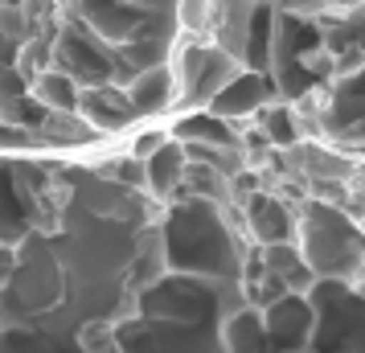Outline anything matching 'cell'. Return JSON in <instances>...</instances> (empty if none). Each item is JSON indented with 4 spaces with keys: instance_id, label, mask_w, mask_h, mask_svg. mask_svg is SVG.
<instances>
[{
    "instance_id": "obj_1",
    "label": "cell",
    "mask_w": 365,
    "mask_h": 353,
    "mask_svg": "<svg viewBox=\"0 0 365 353\" xmlns=\"http://www.w3.org/2000/svg\"><path fill=\"white\" fill-rule=\"evenodd\" d=\"M156 235L165 263L181 275H210L222 284H238L247 263V242L238 238V226L226 222L222 205L185 198L165 214V226Z\"/></svg>"
},
{
    "instance_id": "obj_2",
    "label": "cell",
    "mask_w": 365,
    "mask_h": 353,
    "mask_svg": "<svg viewBox=\"0 0 365 353\" xmlns=\"http://www.w3.org/2000/svg\"><path fill=\"white\" fill-rule=\"evenodd\" d=\"M296 251L304 255L312 275H324V280L336 275L341 284H353L365 255V230L341 205L304 202L296 218Z\"/></svg>"
},
{
    "instance_id": "obj_3",
    "label": "cell",
    "mask_w": 365,
    "mask_h": 353,
    "mask_svg": "<svg viewBox=\"0 0 365 353\" xmlns=\"http://www.w3.org/2000/svg\"><path fill=\"white\" fill-rule=\"evenodd\" d=\"M267 103H275V86H271V78L267 74H259V70H238L230 83L217 91L214 99H210V116L226 119V123H234V128H242V123H250V119L263 111Z\"/></svg>"
},
{
    "instance_id": "obj_4",
    "label": "cell",
    "mask_w": 365,
    "mask_h": 353,
    "mask_svg": "<svg viewBox=\"0 0 365 353\" xmlns=\"http://www.w3.org/2000/svg\"><path fill=\"white\" fill-rule=\"evenodd\" d=\"M238 222L247 226V235L259 247H275V242H296V214L283 205V198L255 189L247 202L238 205Z\"/></svg>"
},
{
    "instance_id": "obj_5",
    "label": "cell",
    "mask_w": 365,
    "mask_h": 353,
    "mask_svg": "<svg viewBox=\"0 0 365 353\" xmlns=\"http://www.w3.org/2000/svg\"><path fill=\"white\" fill-rule=\"evenodd\" d=\"M123 99L132 107L135 119H165L177 111V83H173V66H152V70H140L123 83Z\"/></svg>"
},
{
    "instance_id": "obj_6",
    "label": "cell",
    "mask_w": 365,
    "mask_h": 353,
    "mask_svg": "<svg viewBox=\"0 0 365 353\" xmlns=\"http://www.w3.org/2000/svg\"><path fill=\"white\" fill-rule=\"evenodd\" d=\"M78 116H83L99 135H119V132H128V128L140 123V119L132 116L128 99H123V86H115V83L83 86V95H78Z\"/></svg>"
},
{
    "instance_id": "obj_7",
    "label": "cell",
    "mask_w": 365,
    "mask_h": 353,
    "mask_svg": "<svg viewBox=\"0 0 365 353\" xmlns=\"http://www.w3.org/2000/svg\"><path fill=\"white\" fill-rule=\"evenodd\" d=\"M312 304L304 300L299 292H287L279 296L275 304H267L263 308V329H267V341H271V349L275 345H304L308 333H312Z\"/></svg>"
},
{
    "instance_id": "obj_8",
    "label": "cell",
    "mask_w": 365,
    "mask_h": 353,
    "mask_svg": "<svg viewBox=\"0 0 365 353\" xmlns=\"http://www.w3.org/2000/svg\"><path fill=\"white\" fill-rule=\"evenodd\" d=\"M185 148L177 140H168L160 152H152L144 160V193L152 202H168L177 189H181V177H185Z\"/></svg>"
},
{
    "instance_id": "obj_9",
    "label": "cell",
    "mask_w": 365,
    "mask_h": 353,
    "mask_svg": "<svg viewBox=\"0 0 365 353\" xmlns=\"http://www.w3.org/2000/svg\"><path fill=\"white\" fill-rule=\"evenodd\" d=\"M222 345H226V353H275L267 341L259 308H238L234 317L222 320Z\"/></svg>"
},
{
    "instance_id": "obj_10",
    "label": "cell",
    "mask_w": 365,
    "mask_h": 353,
    "mask_svg": "<svg viewBox=\"0 0 365 353\" xmlns=\"http://www.w3.org/2000/svg\"><path fill=\"white\" fill-rule=\"evenodd\" d=\"M29 91H34V99L46 107V111H62V116H74L78 111V95H83V86L74 83L70 74L62 70H41L29 78Z\"/></svg>"
},
{
    "instance_id": "obj_11",
    "label": "cell",
    "mask_w": 365,
    "mask_h": 353,
    "mask_svg": "<svg viewBox=\"0 0 365 353\" xmlns=\"http://www.w3.org/2000/svg\"><path fill=\"white\" fill-rule=\"evenodd\" d=\"M168 140H173V135H168V128H160V123H148V128H140V132H135L132 140H128V156H135V160L144 165L152 152L165 148Z\"/></svg>"
},
{
    "instance_id": "obj_12",
    "label": "cell",
    "mask_w": 365,
    "mask_h": 353,
    "mask_svg": "<svg viewBox=\"0 0 365 353\" xmlns=\"http://www.w3.org/2000/svg\"><path fill=\"white\" fill-rule=\"evenodd\" d=\"M361 230H365V222H361Z\"/></svg>"
}]
</instances>
